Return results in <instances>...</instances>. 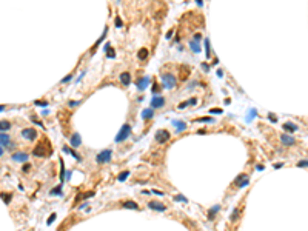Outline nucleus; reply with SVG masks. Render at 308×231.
<instances>
[{"mask_svg":"<svg viewBox=\"0 0 308 231\" xmlns=\"http://www.w3.org/2000/svg\"><path fill=\"white\" fill-rule=\"evenodd\" d=\"M51 153H52V149H51V146H49L48 142H40V143L35 145V148L32 149V154H34L35 157H46V156H49Z\"/></svg>","mask_w":308,"mask_h":231,"instance_id":"f257e3e1","label":"nucleus"},{"mask_svg":"<svg viewBox=\"0 0 308 231\" xmlns=\"http://www.w3.org/2000/svg\"><path fill=\"white\" fill-rule=\"evenodd\" d=\"M130 134H131V125H130V123H125V125L120 128V131L117 132L116 142H117V143H122V142H125L126 139L130 137Z\"/></svg>","mask_w":308,"mask_h":231,"instance_id":"f03ea898","label":"nucleus"},{"mask_svg":"<svg viewBox=\"0 0 308 231\" xmlns=\"http://www.w3.org/2000/svg\"><path fill=\"white\" fill-rule=\"evenodd\" d=\"M248 182H250V177H248V174H245V173H242V174H239L236 179H234V182L231 183V186L234 190H237V188H243V186H247L248 185Z\"/></svg>","mask_w":308,"mask_h":231,"instance_id":"7ed1b4c3","label":"nucleus"},{"mask_svg":"<svg viewBox=\"0 0 308 231\" xmlns=\"http://www.w3.org/2000/svg\"><path fill=\"white\" fill-rule=\"evenodd\" d=\"M111 156H113V151H111V149H103V151H100V153L96 156V162H97L99 165L108 163V162H111Z\"/></svg>","mask_w":308,"mask_h":231,"instance_id":"20e7f679","label":"nucleus"},{"mask_svg":"<svg viewBox=\"0 0 308 231\" xmlns=\"http://www.w3.org/2000/svg\"><path fill=\"white\" fill-rule=\"evenodd\" d=\"M162 85H164V88H167V90H173V88L176 86V77L173 74H164L162 76Z\"/></svg>","mask_w":308,"mask_h":231,"instance_id":"39448f33","label":"nucleus"},{"mask_svg":"<svg viewBox=\"0 0 308 231\" xmlns=\"http://www.w3.org/2000/svg\"><path fill=\"white\" fill-rule=\"evenodd\" d=\"M156 142L157 143H167V142L169 140V137H171V132L168 131V129H159V131H156Z\"/></svg>","mask_w":308,"mask_h":231,"instance_id":"423d86ee","label":"nucleus"},{"mask_svg":"<svg viewBox=\"0 0 308 231\" xmlns=\"http://www.w3.org/2000/svg\"><path fill=\"white\" fill-rule=\"evenodd\" d=\"M22 137L26 140H34V139H37V131L34 128H25L22 129Z\"/></svg>","mask_w":308,"mask_h":231,"instance_id":"0eeeda50","label":"nucleus"},{"mask_svg":"<svg viewBox=\"0 0 308 231\" xmlns=\"http://www.w3.org/2000/svg\"><path fill=\"white\" fill-rule=\"evenodd\" d=\"M148 207L154 211H157V213H165L167 211V207L164 205L162 202H157V200H150L148 202Z\"/></svg>","mask_w":308,"mask_h":231,"instance_id":"6e6552de","label":"nucleus"},{"mask_svg":"<svg viewBox=\"0 0 308 231\" xmlns=\"http://www.w3.org/2000/svg\"><path fill=\"white\" fill-rule=\"evenodd\" d=\"M11 159H13L14 162H20V163H25V162H28L29 156L26 154V153H22V151H17V153H14V154L11 156Z\"/></svg>","mask_w":308,"mask_h":231,"instance_id":"1a4fd4ad","label":"nucleus"},{"mask_svg":"<svg viewBox=\"0 0 308 231\" xmlns=\"http://www.w3.org/2000/svg\"><path fill=\"white\" fill-rule=\"evenodd\" d=\"M165 105V99L162 96H154L153 100H151V108L156 110V108H162Z\"/></svg>","mask_w":308,"mask_h":231,"instance_id":"9d476101","label":"nucleus"},{"mask_svg":"<svg viewBox=\"0 0 308 231\" xmlns=\"http://www.w3.org/2000/svg\"><path fill=\"white\" fill-rule=\"evenodd\" d=\"M280 142H282L285 146H290V145H294V143H296V139H294L291 134H280Z\"/></svg>","mask_w":308,"mask_h":231,"instance_id":"9b49d317","label":"nucleus"},{"mask_svg":"<svg viewBox=\"0 0 308 231\" xmlns=\"http://www.w3.org/2000/svg\"><path fill=\"white\" fill-rule=\"evenodd\" d=\"M11 145V137L6 134V132H0V146H5V148H8Z\"/></svg>","mask_w":308,"mask_h":231,"instance_id":"f8f14e48","label":"nucleus"},{"mask_svg":"<svg viewBox=\"0 0 308 231\" xmlns=\"http://www.w3.org/2000/svg\"><path fill=\"white\" fill-rule=\"evenodd\" d=\"M119 79H120V83L125 85V86H128L131 83V74L128 73V71H123V73L119 76Z\"/></svg>","mask_w":308,"mask_h":231,"instance_id":"ddd939ff","label":"nucleus"},{"mask_svg":"<svg viewBox=\"0 0 308 231\" xmlns=\"http://www.w3.org/2000/svg\"><path fill=\"white\" fill-rule=\"evenodd\" d=\"M69 142H71L72 148H77V146L82 145V139H80V136L77 134V132H74V134H72V136L69 137Z\"/></svg>","mask_w":308,"mask_h":231,"instance_id":"4468645a","label":"nucleus"},{"mask_svg":"<svg viewBox=\"0 0 308 231\" xmlns=\"http://www.w3.org/2000/svg\"><path fill=\"white\" fill-rule=\"evenodd\" d=\"M136 85H137L139 90H145L148 85H150V77H140L137 82H136Z\"/></svg>","mask_w":308,"mask_h":231,"instance_id":"2eb2a0df","label":"nucleus"},{"mask_svg":"<svg viewBox=\"0 0 308 231\" xmlns=\"http://www.w3.org/2000/svg\"><path fill=\"white\" fill-rule=\"evenodd\" d=\"M240 214H242V208H240V205H239L237 208H234L233 214L230 216V220L233 222V224H234V222H237V220H239V217H240Z\"/></svg>","mask_w":308,"mask_h":231,"instance_id":"dca6fc26","label":"nucleus"},{"mask_svg":"<svg viewBox=\"0 0 308 231\" xmlns=\"http://www.w3.org/2000/svg\"><path fill=\"white\" fill-rule=\"evenodd\" d=\"M142 119L143 120H150V119H153L154 117V110L153 108H147V110H143L142 111Z\"/></svg>","mask_w":308,"mask_h":231,"instance_id":"f3484780","label":"nucleus"},{"mask_svg":"<svg viewBox=\"0 0 308 231\" xmlns=\"http://www.w3.org/2000/svg\"><path fill=\"white\" fill-rule=\"evenodd\" d=\"M122 207H123V208H130V210H136V211L139 210V205H137L136 202H133V200H125V202H122Z\"/></svg>","mask_w":308,"mask_h":231,"instance_id":"a211bd4d","label":"nucleus"},{"mask_svg":"<svg viewBox=\"0 0 308 231\" xmlns=\"http://www.w3.org/2000/svg\"><path fill=\"white\" fill-rule=\"evenodd\" d=\"M284 129L288 132H294L297 129V125H294L293 122H287V123H284Z\"/></svg>","mask_w":308,"mask_h":231,"instance_id":"6ab92c4d","label":"nucleus"},{"mask_svg":"<svg viewBox=\"0 0 308 231\" xmlns=\"http://www.w3.org/2000/svg\"><path fill=\"white\" fill-rule=\"evenodd\" d=\"M174 125H176V128H177V132H182V131H185L186 128H188V125L185 122H177V120H174Z\"/></svg>","mask_w":308,"mask_h":231,"instance_id":"aec40b11","label":"nucleus"},{"mask_svg":"<svg viewBox=\"0 0 308 231\" xmlns=\"http://www.w3.org/2000/svg\"><path fill=\"white\" fill-rule=\"evenodd\" d=\"M219 210H220V205L211 207L210 210H208V217H210V219H213V217H214V214H217V213H219Z\"/></svg>","mask_w":308,"mask_h":231,"instance_id":"412c9836","label":"nucleus"},{"mask_svg":"<svg viewBox=\"0 0 308 231\" xmlns=\"http://www.w3.org/2000/svg\"><path fill=\"white\" fill-rule=\"evenodd\" d=\"M11 128V123L8 120H0V131H8Z\"/></svg>","mask_w":308,"mask_h":231,"instance_id":"4be33fe9","label":"nucleus"},{"mask_svg":"<svg viewBox=\"0 0 308 231\" xmlns=\"http://www.w3.org/2000/svg\"><path fill=\"white\" fill-rule=\"evenodd\" d=\"M137 57H139L140 60H145V59L148 57V49H147V48H142V49L137 52Z\"/></svg>","mask_w":308,"mask_h":231,"instance_id":"5701e85b","label":"nucleus"},{"mask_svg":"<svg viewBox=\"0 0 308 231\" xmlns=\"http://www.w3.org/2000/svg\"><path fill=\"white\" fill-rule=\"evenodd\" d=\"M94 196V191H88L85 194H79L77 196V200H83V199H88V197H93Z\"/></svg>","mask_w":308,"mask_h":231,"instance_id":"b1692460","label":"nucleus"},{"mask_svg":"<svg viewBox=\"0 0 308 231\" xmlns=\"http://www.w3.org/2000/svg\"><path fill=\"white\" fill-rule=\"evenodd\" d=\"M0 196H2V200H3L5 203H10V202H11V197H13V194H11V193H2Z\"/></svg>","mask_w":308,"mask_h":231,"instance_id":"393cba45","label":"nucleus"},{"mask_svg":"<svg viewBox=\"0 0 308 231\" xmlns=\"http://www.w3.org/2000/svg\"><path fill=\"white\" fill-rule=\"evenodd\" d=\"M189 48H191L194 52H200V45H199V43H196V42H189Z\"/></svg>","mask_w":308,"mask_h":231,"instance_id":"a878e982","label":"nucleus"},{"mask_svg":"<svg viewBox=\"0 0 308 231\" xmlns=\"http://www.w3.org/2000/svg\"><path fill=\"white\" fill-rule=\"evenodd\" d=\"M128 176H130V171H122V173L119 174V177H117V180H119V182H123Z\"/></svg>","mask_w":308,"mask_h":231,"instance_id":"bb28decb","label":"nucleus"},{"mask_svg":"<svg viewBox=\"0 0 308 231\" xmlns=\"http://www.w3.org/2000/svg\"><path fill=\"white\" fill-rule=\"evenodd\" d=\"M106 32H108V28H105V29H103V32H102V35H100V39H99V40L96 42V46H99V45H100V43L105 40V35H106Z\"/></svg>","mask_w":308,"mask_h":231,"instance_id":"cd10ccee","label":"nucleus"},{"mask_svg":"<svg viewBox=\"0 0 308 231\" xmlns=\"http://www.w3.org/2000/svg\"><path fill=\"white\" fill-rule=\"evenodd\" d=\"M205 48H206V57H210L211 48H210V40H208V39H205Z\"/></svg>","mask_w":308,"mask_h":231,"instance_id":"c85d7f7f","label":"nucleus"},{"mask_svg":"<svg viewBox=\"0 0 308 231\" xmlns=\"http://www.w3.org/2000/svg\"><path fill=\"white\" fill-rule=\"evenodd\" d=\"M151 91H153V94H159V93H160V86H159L157 83H154L153 88H151Z\"/></svg>","mask_w":308,"mask_h":231,"instance_id":"c756f323","label":"nucleus"},{"mask_svg":"<svg viewBox=\"0 0 308 231\" xmlns=\"http://www.w3.org/2000/svg\"><path fill=\"white\" fill-rule=\"evenodd\" d=\"M202 40V34L200 32H197V34H194V37H193V42H196V43H199Z\"/></svg>","mask_w":308,"mask_h":231,"instance_id":"7c9ffc66","label":"nucleus"},{"mask_svg":"<svg viewBox=\"0 0 308 231\" xmlns=\"http://www.w3.org/2000/svg\"><path fill=\"white\" fill-rule=\"evenodd\" d=\"M174 200H180V202H188V199L185 196H182V194H177V196L174 197Z\"/></svg>","mask_w":308,"mask_h":231,"instance_id":"2f4dec72","label":"nucleus"},{"mask_svg":"<svg viewBox=\"0 0 308 231\" xmlns=\"http://www.w3.org/2000/svg\"><path fill=\"white\" fill-rule=\"evenodd\" d=\"M54 194H62V188H60V186H57V188H52V190H51V196H54Z\"/></svg>","mask_w":308,"mask_h":231,"instance_id":"473e14b6","label":"nucleus"},{"mask_svg":"<svg viewBox=\"0 0 308 231\" xmlns=\"http://www.w3.org/2000/svg\"><path fill=\"white\" fill-rule=\"evenodd\" d=\"M56 217H57V214H56V213H52V214L49 216V219H48V222H46V225H51V224H52V220L56 219Z\"/></svg>","mask_w":308,"mask_h":231,"instance_id":"72a5a7b5","label":"nucleus"},{"mask_svg":"<svg viewBox=\"0 0 308 231\" xmlns=\"http://www.w3.org/2000/svg\"><path fill=\"white\" fill-rule=\"evenodd\" d=\"M60 179L63 180V174H65V168H63V160H60Z\"/></svg>","mask_w":308,"mask_h":231,"instance_id":"f704fd0d","label":"nucleus"},{"mask_svg":"<svg viewBox=\"0 0 308 231\" xmlns=\"http://www.w3.org/2000/svg\"><path fill=\"white\" fill-rule=\"evenodd\" d=\"M197 122H213L211 117H200V119H197Z\"/></svg>","mask_w":308,"mask_h":231,"instance_id":"c9c22d12","label":"nucleus"},{"mask_svg":"<svg viewBox=\"0 0 308 231\" xmlns=\"http://www.w3.org/2000/svg\"><path fill=\"white\" fill-rule=\"evenodd\" d=\"M71 79H72V74H68V76H66V77H65V79H63V80H62V83H66V82H69Z\"/></svg>","mask_w":308,"mask_h":231,"instance_id":"e433bc0d","label":"nucleus"},{"mask_svg":"<svg viewBox=\"0 0 308 231\" xmlns=\"http://www.w3.org/2000/svg\"><path fill=\"white\" fill-rule=\"evenodd\" d=\"M116 25H117V26H119V28H120V26H122V19H120V17H119V15H117V17H116Z\"/></svg>","mask_w":308,"mask_h":231,"instance_id":"4c0bfd02","label":"nucleus"},{"mask_svg":"<svg viewBox=\"0 0 308 231\" xmlns=\"http://www.w3.org/2000/svg\"><path fill=\"white\" fill-rule=\"evenodd\" d=\"M211 113H213V114H220L222 110H220V108H214V110H211Z\"/></svg>","mask_w":308,"mask_h":231,"instance_id":"58836bf2","label":"nucleus"},{"mask_svg":"<svg viewBox=\"0 0 308 231\" xmlns=\"http://www.w3.org/2000/svg\"><path fill=\"white\" fill-rule=\"evenodd\" d=\"M297 166H304V168H305V166H307V160H301V162L297 163Z\"/></svg>","mask_w":308,"mask_h":231,"instance_id":"ea45409f","label":"nucleus"},{"mask_svg":"<svg viewBox=\"0 0 308 231\" xmlns=\"http://www.w3.org/2000/svg\"><path fill=\"white\" fill-rule=\"evenodd\" d=\"M35 105H42V106H46L48 103H46V102H39V100H37V102H35Z\"/></svg>","mask_w":308,"mask_h":231,"instance_id":"a19ab883","label":"nucleus"},{"mask_svg":"<svg viewBox=\"0 0 308 231\" xmlns=\"http://www.w3.org/2000/svg\"><path fill=\"white\" fill-rule=\"evenodd\" d=\"M185 106H188V102H183V103H180V105H179V108H185Z\"/></svg>","mask_w":308,"mask_h":231,"instance_id":"79ce46f5","label":"nucleus"},{"mask_svg":"<svg viewBox=\"0 0 308 231\" xmlns=\"http://www.w3.org/2000/svg\"><path fill=\"white\" fill-rule=\"evenodd\" d=\"M29 170V163H26L25 166H23V171H28Z\"/></svg>","mask_w":308,"mask_h":231,"instance_id":"37998d69","label":"nucleus"},{"mask_svg":"<svg viewBox=\"0 0 308 231\" xmlns=\"http://www.w3.org/2000/svg\"><path fill=\"white\" fill-rule=\"evenodd\" d=\"M3 153H5V149H3L2 146H0V157H2V156H3Z\"/></svg>","mask_w":308,"mask_h":231,"instance_id":"c03bdc74","label":"nucleus"},{"mask_svg":"<svg viewBox=\"0 0 308 231\" xmlns=\"http://www.w3.org/2000/svg\"><path fill=\"white\" fill-rule=\"evenodd\" d=\"M3 110H5V106L2 105V106H0V111H3Z\"/></svg>","mask_w":308,"mask_h":231,"instance_id":"a18cd8bd","label":"nucleus"}]
</instances>
